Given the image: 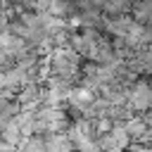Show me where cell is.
Here are the masks:
<instances>
[{
    "mask_svg": "<svg viewBox=\"0 0 152 152\" xmlns=\"http://www.w3.org/2000/svg\"><path fill=\"white\" fill-rule=\"evenodd\" d=\"M133 19L142 26H152V2H138L133 5Z\"/></svg>",
    "mask_w": 152,
    "mask_h": 152,
    "instance_id": "5",
    "label": "cell"
},
{
    "mask_svg": "<svg viewBox=\"0 0 152 152\" xmlns=\"http://www.w3.org/2000/svg\"><path fill=\"white\" fill-rule=\"evenodd\" d=\"M152 107V86L147 78H138L131 88H128V109L131 112H140L142 116L150 112Z\"/></svg>",
    "mask_w": 152,
    "mask_h": 152,
    "instance_id": "1",
    "label": "cell"
},
{
    "mask_svg": "<svg viewBox=\"0 0 152 152\" xmlns=\"http://www.w3.org/2000/svg\"><path fill=\"white\" fill-rule=\"evenodd\" d=\"M124 126H126V131H128V135H131V140H133V142H145L147 131H150V121H147L145 116L133 114Z\"/></svg>",
    "mask_w": 152,
    "mask_h": 152,
    "instance_id": "2",
    "label": "cell"
},
{
    "mask_svg": "<svg viewBox=\"0 0 152 152\" xmlns=\"http://www.w3.org/2000/svg\"><path fill=\"white\" fill-rule=\"evenodd\" d=\"M19 152H48V138L45 135L24 138V142L19 145Z\"/></svg>",
    "mask_w": 152,
    "mask_h": 152,
    "instance_id": "4",
    "label": "cell"
},
{
    "mask_svg": "<svg viewBox=\"0 0 152 152\" xmlns=\"http://www.w3.org/2000/svg\"><path fill=\"white\" fill-rule=\"evenodd\" d=\"M48 152H76V147L66 138V133H52L48 135Z\"/></svg>",
    "mask_w": 152,
    "mask_h": 152,
    "instance_id": "3",
    "label": "cell"
}]
</instances>
